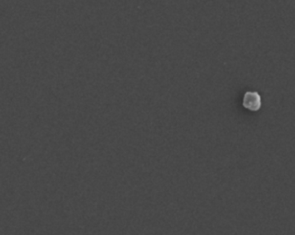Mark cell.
<instances>
[{
	"mask_svg": "<svg viewBox=\"0 0 295 235\" xmlns=\"http://www.w3.org/2000/svg\"><path fill=\"white\" fill-rule=\"evenodd\" d=\"M243 106L251 111H257L262 106V99L258 92L248 91L245 93L243 98Z\"/></svg>",
	"mask_w": 295,
	"mask_h": 235,
	"instance_id": "1",
	"label": "cell"
}]
</instances>
